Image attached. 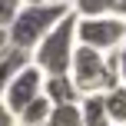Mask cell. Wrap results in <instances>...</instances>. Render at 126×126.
<instances>
[{
	"instance_id": "obj_1",
	"label": "cell",
	"mask_w": 126,
	"mask_h": 126,
	"mask_svg": "<svg viewBox=\"0 0 126 126\" xmlns=\"http://www.w3.org/2000/svg\"><path fill=\"white\" fill-rule=\"evenodd\" d=\"M66 13H70V7L53 3V0H47V3H20L17 17H13L10 27H7V43H10L13 50L30 53Z\"/></svg>"
},
{
	"instance_id": "obj_2",
	"label": "cell",
	"mask_w": 126,
	"mask_h": 126,
	"mask_svg": "<svg viewBox=\"0 0 126 126\" xmlns=\"http://www.w3.org/2000/svg\"><path fill=\"white\" fill-rule=\"evenodd\" d=\"M113 53H96V50H90V47L76 43L66 76L73 80V86H76L80 96L106 93V90H113L116 83H120V80H116V57H113Z\"/></svg>"
},
{
	"instance_id": "obj_3",
	"label": "cell",
	"mask_w": 126,
	"mask_h": 126,
	"mask_svg": "<svg viewBox=\"0 0 126 126\" xmlns=\"http://www.w3.org/2000/svg\"><path fill=\"white\" fill-rule=\"evenodd\" d=\"M73 50H76V17L66 13V17L30 50V63L43 76H63L70 70Z\"/></svg>"
},
{
	"instance_id": "obj_4",
	"label": "cell",
	"mask_w": 126,
	"mask_h": 126,
	"mask_svg": "<svg viewBox=\"0 0 126 126\" xmlns=\"http://www.w3.org/2000/svg\"><path fill=\"white\" fill-rule=\"evenodd\" d=\"M76 43L90 47L96 53H113L126 43V20L116 13L110 17H76Z\"/></svg>"
},
{
	"instance_id": "obj_5",
	"label": "cell",
	"mask_w": 126,
	"mask_h": 126,
	"mask_svg": "<svg viewBox=\"0 0 126 126\" xmlns=\"http://www.w3.org/2000/svg\"><path fill=\"white\" fill-rule=\"evenodd\" d=\"M40 90H43V73H40L33 63H27V66H23L17 76H13V80L3 86V93H0V103H3V106L10 110L13 116H17V113H20V110H23L30 100H37V96H40Z\"/></svg>"
},
{
	"instance_id": "obj_6",
	"label": "cell",
	"mask_w": 126,
	"mask_h": 126,
	"mask_svg": "<svg viewBox=\"0 0 126 126\" xmlns=\"http://www.w3.org/2000/svg\"><path fill=\"white\" fill-rule=\"evenodd\" d=\"M40 96H43L50 106H73V103H80V93H76L73 80H70L66 73H63V76H43Z\"/></svg>"
},
{
	"instance_id": "obj_7",
	"label": "cell",
	"mask_w": 126,
	"mask_h": 126,
	"mask_svg": "<svg viewBox=\"0 0 126 126\" xmlns=\"http://www.w3.org/2000/svg\"><path fill=\"white\" fill-rule=\"evenodd\" d=\"M103 96V113H106V123L113 126H126V86L116 83L113 90H106Z\"/></svg>"
},
{
	"instance_id": "obj_8",
	"label": "cell",
	"mask_w": 126,
	"mask_h": 126,
	"mask_svg": "<svg viewBox=\"0 0 126 126\" xmlns=\"http://www.w3.org/2000/svg\"><path fill=\"white\" fill-rule=\"evenodd\" d=\"M27 63H30V53H23V50L7 47V50L0 53V93H3V86H7V83H10L23 66H27Z\"/></svg>"
},
{
	"instance_id": "obj_9",
	"label": "cell",
	"mask_w": 126,
	"mask_h": 126,
	"mask_svg": "<svg viewBox=\"0 0 126 126\" xmlns=\"http://www.w3.org/2000/svg\"><path fill=\"white\" fill-rule=\"evenodd\" d=\"M76 110H80L83 126H103V123H106V113H103V96H100V93H93V96H80Z\"/></svg>"
},
{
	"instance_id": "obj_10",
	"label": "cell",
	"mask_w": 126,
	"mask_h": 126,
	"mask_svg": "<svg viewBox=\"0 0 126 126\" xmlns=\"http://www.w3.org/2000/svg\"><path fill=\"white\" fill-rule=\"evenodd\" d=\"M50 103L43 100V96H37V100H30L23 110L17 113V126H40V123H47L50 120Z\"/></svg>"
},
{
	"instance_id": "obj_11",
	"label": "cell",
	"mask_w": 126,
	"mask_h": 126,
	"mask_svg": "<svg viewBox=\"0 0 126 126\" xmlns=\"http://www.w3.org/2000/svg\"><path fill=\"white\" fill-rule=\"evenodd\" d=\"M116 7V0H73L70 3V13L73 17H110Z\"/></svg>"
},
{
	"instance_id": "obj_12",
	"label": "cell",
	"mask_w": 126,
	"mask_h": 126,
	"mask_svg": "<svg viewBox=\"0 0 126 126\" xmlns=\"http://www.w3.org/2000/svg\"><path fill=\"white\" fill-rule=\"evenodd\" d=\"M50 126H83L76 103H73V106H53L50 110Z\"/></svg>"
},
{
	"instance_id": "obj_13",
	"label": "cell",
	"mask_w": 126,
	"mask_h": 126,
	"mask_svg": "<svg viewBox=\"0 0 126 126\" xmlns=\"http://www.w3.org/2000/svg\"><path fill=\"white\" fill-rule=\"evenodd\" d=\"M17 10H20V0H0V30L10 27V20L17 17Z\"/></svg>"
},
{
	"instance_id": "obj_14",
	"label": "cell",
	"mask_w": 126,
	"mask_h": 126,
	"mask_svg": "<svg viewBox=\"0 0 126 126\" xmlns=\"http://www.w3.org/2000/svg\"><path fill=\"white\" fill-rule=\"evenodd\" d=\"M113 57H116V80H120L123 86H126V43H123L120 50L113 53Z\"/></svg>"
},
{
	"instance_id": "obj_15",
	"label": "cell",
	"mask_w": 126,
	"mask_h": 126,
	"mask_svg": "<svg viewBox=\"0 0 126 126\" xmlns=\"http://www.w3.org/2000/svg\"><path fill=\"white\" fill-rule=\"evenodd\" d=\"M0 126H17V116H13L3 103H0Z\"/></svg>"
},
{
	"instance_id": "obj_16",
	"label": "cell",
	"mask_w": 126,
	"mask_h": 126,
	"mask_svg": "<svg viewBox=\"0 0 126 126\" xmlns=\"http://www.w3.org/2000/svg\"><path fill=\"white\" fill-rule=\"evenodd\" d=\"M113 13H116V17H120V20H126V0H116Z\"/></svg>"
},
{
	"instance_id": "obj_17",
	"label": "cell",
	"mask_w": 126,
	"mask_h": 126,
	"mask_svg": "<svg viewBox=\"0 0 126 126\" xmlns=\"http://www.w3.org/2000/svg\"><path fill=\"white\" fill-rule=\"evenodd\" d=\"M7 47H10V43H7V30H0V53H3Z\"/></svg>"
},
{
	"instance_id": "obj_18",
	"label": "cell",
	"mask_w": 126,
	"mask_h": 126,
	"mask_svg": "<svg viewBox=\"0 0 126 126\" xmlns=\"http://www.w3.org/2000/svg\"><path fill=\"white\" fill-rule=\"evenodd\" d=\"M20 3H47V0H20Z\"/></svg>"
},
{
	"instance_id": "obj_19",
	"label": "cell",
	"mask_w": 126,
	"mask_h": 126,
	"mask_svg": "<svg viewBox=\"0 0 126 126\" xmlns=\"http://www.w3.org/2000/svg\"><path fill=\"white\" fill-rule=\"evenodd\" d=\"M53 3H63V7H70V3H73V0H53Z\"/></svg>"
},
{
	"instance_id": "obj_20",
	"label": "cell",
	"mask_w": 126,
	"mask_h": 126,
	"mask_svg": "<svg viewBox=\"0 0 126 126\" xmlns=\"http://www.w3.org/2000/svg\"><path fill=\"white\" fill-rule=\"evenodd\" d=\"M40 126H50V120H47V123H40Z\"/></svg>"
},
{
	"instance_id": "obj_21",
	"label": "cell",
	"mask_w": 126,
	"mask_h": 126,
	"mask_svg": "<svg viewBox=\"0 0 126 126\" xmlns=\"http://www.w3.org/2000/svg\"><path fill=\"white\" fill-rule=\"evenodd\" d=\"M103 126H113V123H103Z\"/></svg>"
}]
</instances>
